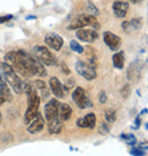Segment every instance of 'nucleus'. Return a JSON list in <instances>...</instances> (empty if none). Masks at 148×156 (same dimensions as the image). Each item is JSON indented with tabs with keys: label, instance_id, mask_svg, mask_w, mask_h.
Listing matches in <instances>:
<instances>
[{
	"label": "nucleus",
	"instance_id": "19",
	"mask_svg": "<svg viewBox=\"0 0 148 156\" xmlns=\"http://www.w3.org/2000/svg\"><path fill=\"white\" fill-rule=\"evenodd\" d=\"M71 115H72V107L69 104H62L59 105L58 108V119L61 121H67L70 120Z\"/></svg>",
	"mask_w": 148,
	"mask_h": 156
},
{
	"label": "nucleus",
	"instance_id": "7",
	"mask_svg": "<svg viewBox=\"0 0 148 156\" xmlns=\"http://www.w3.org/2000/svg\"><path fill=\"white\" fill-rule=\"evenodd\" d=\"M75 69H76V72H78L82 78H84L86 80H89V81L96 79V76H97L95 67L87 64V63H84V62H82V61H79L75 63Z\"/></svg>",
	"mask_w": 148,
	"mask_h": 156
},
{
	"label": "nucleus",
	"instance_id": "22",
	"mask_svg": "<svg viewBox=\"0 0 148 156\" xmlns=\"http://www.w3.org/2000/svg\"><path fill=\"white\" fill-rule=\"evenodd\" d=\"M34 83H35V87L39 89L40 92H41V95H42V99L47 98V97L49 96V89L47 88L46 82L42 81V80H37Z\"/></svg>",
	"mask_w": 148,
	"mask_h": 156
},
{
	"label": "nucleus",
	"instance_id": "6",
	"mask_svg": "<svg viewBox=\"0 0 148 156\" xmlns=\"http://www.w3.org/2000/svg\"><path fill=\"white\" fill-rule=\"evenodd\" d=\"M72 99L74 100V103L76 104L79 108L81 109H84L87 108V107H91V101L90 99L87 97L86 95V91L84 89L81 87H78L75 88V90L73 91V94H72Z\"/></svg>",
	"mask_w": 148,
	"mask_h": 156
},
{
	"label": "nucleus",
	"instance_id": "13",
	"mask_svg": "<svg viewBox=\"0 0 148 156\" xmlns=\"http://www.w3.org/2000/svg\"><path fill=\"white\" fill-rule=\"evenodd\" d=\"M104 41L105 44L108 46L109 49H112V50H118L121 46V38L118 35L109 32V31L104 32Z\"/></svg>",
	"mask_w": 148,
	"mask_h": 156
},
{
	"label": "nucleus",
	"instance_id": "18",
	"mask_svg": "<svg viewBox=\"0 0 148 156\" xmlns=\"http://www.w3.org/2000/svg\"><path fill=\"white\" fill-rule=\"evenodd\" d=\"M0 99L2 101H12L13 100V95L9 90L8 86L6 84L2 79H0Z\"/></svg>",
	"mask_w": 148,
	"mask_h": 156
},
{
	"label": "nucleus",
	"instance_id": "9",
	"mask_svg": "<svg viewBox=\"0 0 148 156\" xmlns=\"http://www.w3.org/2000/svg\"><path fill=\"white\" fill-rule=\"evenodd\" d=\"M61 103L56 98H51L44 106V116L47 121H50L55 117H58V108Z\"/></svg>",
	"mask_w": 148,
	"mask_h": 156
},
{
	"label": "nucleus",
	"instance_id": "10",
	"mask_svg": "<svg viewBox=\"0 0 148 156\" xmlns=\"http://www.w3.org/2000/svg\"><path fill=\"white\" fill-rule=\"evenodd\" d=\"M76 37L79 38V40H81L83 42L91 44L98 39V33L93 29H79L76 31Z\"/></svg>",
	"mask_w": 148,
	"mask_h": 156
},
{
	"label": "nucleus",
	"instance_id": "5",
	"mask_svg": "<svg viewBox=\"0 0 148 156\" xmlns=\"http://www.w3.org/2000/svg\"><path fill=\"white\" fill-rule=\"evenodd\" d=\"M33 56L46 66L56 65V57L52 55L50 50L44 46H35L33 48Z\"/></svg>",
	"mask_w": 148,
	"mask_h": 156
},
{
	"label": "nucleus",
	"instance_id": "2",
	"mask_svg": "<svg viewBox=\"0 0 148 156\" xmlns=\"http://www.w3.org/2000/svg\"><path fill=\"white\" fill-rule=\"evenodd\" d=\"M24 91L27 97V109L25 112V117H24V123L29 124L39 113L40 106V98L38 96V92L35 91L34 87L32 83H24Z\"/></svg>",
	"mask_w": 148,
	"mask_h": 156
},
{
	"label": "nucleus",
	"instance_id": "21",
	"mask_svg": "<svg viewBox=\"0 0 148 156\" xmlns=\"http://www.w3.org/2000/svg\"><path fill=\"white\" fill-rule=\"evenodd\" d=\"M113 65L116 69H122L124 65V51L115 52L113 55Z\"/></svg>",
	"mask_w": 148,
	"mask_h": 156
},
{
	"label": "nucleus",
	"instance_id": "29",
	"mask_svg": "<svg viewBox=\"0 0 148 156\" xmlns=\"http://www.w3.org/2000/svg\"><path fill=\"white\" fill-rule=\"evenodd\" d=\"M74 84H75L74 80L73 79H70V80H67V81L65 82V84L63 86V89H64V91L70 90V89H72V88L74 87Z\"/></svg>",
	"mask_w": 148,
	"mask_h": 156
},
{
	"label": "nucleus",
	"instance_id": "4",
	"mask_svg": "<svg viewBox=\"0 0 148 156\" xmlns=\"http://www.w3.org/2000/svg\"><path fill=\"white\" fill-rule=\"evenodd\" d=\"M84 26H91L93 27V30H96V29H99L100 25L96 16H92L89 14H81L76 18H74L67 29L69 30H79Z\"/></svg>",
	"mask_w": 148,
	"mask_h": 156
},
{
	"label": "nucleus",
	"instance_id": "30",
	"mask_svg": "<svg viewBox=\"0 0 148 156\" xmlns=\"http://www.w3.org/2000/svg\"><path fill=\"white\" fill-rule=\"evenodd\" d=\"M59 67H61L62 72H63V73H64V74H67V75H69V74L71 73L70 69L67 67V65H66V64H65V63H64V62H62V63H61V65H59Z\"/></svg>",
	"mask_w": 148,
	"mask_h": 156
},
{
	"label": "nucleus",
	"instance_id": "25",
	"mask_svg": "<svg viewBox=\"0 0 148 156\" xmlns=\"http://www.w3.org/2000/svg\"><path fill=\"white\" fill-rule=\"evenodd\" d=\"M70 48L73 51L78 52V54H83V51H84V49H83L82 46L79 44L78 41H75V40H72L70 42Z\"/></svg>",
	"mask_w": 148,
	"mask_h": 156
},
{
	"label": "nucleus",
	"instance_id": "34",
	"mask_svg": "<svg viewBox=\"0 0 148 156\" xmlns=\"http://www.w3.org/2000/svg\"><path fill=\"white\" fill-rule=\"evenodd\" d=\"M0 79H2V73H1V69H0Z\"/></svg>",
	"mask_w": 148,
	"mask_h": 156
},
{
	"label": "nucleus",
	"instance_id": "28",
	"mask_svg": "<svg viewBox=\"0 0 148 156\" xmlns=\"http://www.w3.org/2000/svg\"><path fill=\"white\" fill-rule=\"evenodd\" d=\"M130 92H131L130 84H125V86L122 88V90H121V95H122L123 98H128V97L130 96Z\"/></svg>",
	"mask_w": 148,
	"mask_h": 156
},
{
	"label": "nucleus",
	"instance_id": "11",
	"mask_svg": "<svg viewBox=\"0 0 148 156\" xmlns=\"http://www.w3.org/2000/svg\"><path fill=\"white\" fill-rule=\"evenodd\" d=\"M44 42L47 46H49L50 48H52L54 50L56 51H59L62 48H63V44H64V40L59 34L57 33H48L44 38Z\"/></svg>",
	"mask_w": 148,
	"mask_h": 156
},
{
	"label": "nucleus",
	"instance_id": "32",
	"mask_svg": "<svg viewBox=\"0 0 148 156\" xmlns=\"http://www.w3.org/2000/svg\"><path fill=\"white\" fill-rule=\"evenodd\" d=\"M107 100V96H106V92L105 91H100L99 94V103L100 104H105Z\"/></svg>",
	"mask_w": 148,
	"mask_h": 156
},
{
	"label": "nucleus",
	"instance_id": "14",
	"mask_svg": "<svg viewBox=\"0 0 148 156\" xmlns=\"http://www.w3.org/2000/svg\"><path fill=\"white\" fill-rule=\"evenodd\" d=\"M76 126L86 129H93L96 126V115L93 113H89L81 119H79L76 121Z\"/></svg>",
	"mask_w": 148,
	"mask_h": 156
},
{
	"label": "nucleus",
	"instance_id": "36",
	"mask_svg": "<svg viewBox=\"0 0 148 156\" xmlns=\"http://www.w3.org/2000/svg\"><path fill=\"white\" fill-rule=\"evenodd\" d=\"M2 103H4V101H2V100L0 99V104H2Z\"/></svg>",
	"mask_w": 148,
	"mask_h": 156
},
{
	"label": "nucleus",
	"instance_id": "3",
	"mask_svg": "<svg viewBox=\"0 0 148 156\" xmlns=\"http://www.w3.org/2000/svg\"><path fill=\"white\" fill-rule=\"evenodd\" d=\"M0 69H1V73L5 76L6 81L12 87V89L15 91V94L21 95L23 91H24V82L22 81V79L19 78V75L6 62L1 64Z\"/></svg>",
	"mask_w": 148,
	"mask_h": 156
},
{
	"label": "nucleus",
	"instance_id": "8",
	"mask_svg": "<svg viewBox=\"0 0 148 156\" xmlns=\"http://www.w3.org/2000/svg\"><path fill=\"white\" fill-rule=\"evenodd\" d=\"M143 62L141 61H135L132 62L126 71V75L130 81H138L141 78L143 73Z\"/></svg>",
	"mask_w": 148,
	"mask_h": 156
},
{
	"label": "nucleus",
	"instance_id": "26",
	"mask_svg": "<svg viewBox=\"0 0 148 156\" xmlns=\"http://www.w3.org/2000/svg\"><path fill=\"white\" fill-rule=\"evenodd\" d=\"M87 12H88L89 15H92V16H97V15H99V10H98V8H97L93 4H91V2H89V4H88Z\"/></svg>",
	"mask_w": 148,
	"mask_h": 156
},
{
	"label": "nucleus",
	"instance_id": "15",
	"mask_svg": "<svg viewBox=\"0 0 148 156\" xmlns=\"http://www.w3.org/2000/svg\"><path fill=\"white\" fill-rule=\"evenodd\" d=\"M49 87L50 90L54 95L56 96L57 98H63L64 97V89H63V84L61 83V81L57 78H50L49 80Z\"/></svg>",
	"mask_w": 148,
	"mask_h": 156
},
{
	"label": "nucleus",
	"instance_id": "24",
	"mask_svg": "<svg viewBox=\"0 0 148 156\" xmlns=\"http://www.w3.org/2000/svg\"><path fill=\"white\" fill-rule=\"evenodd\" d=\"M105 119L109 123H113L116 121V112L114 109H106L105 111Z\"/></svg>",
	"mask_w": 148,
	"mask_h": 156
},
{
	"label": "nucleus",
	"instance_id": "35",
	"mask_svg": "<svg viewBox=\"0 0 148 156\" xmlns=\"http://www.w3.org/2000/svg\"><path fill=\"white\" fill-rule=\"evenodd\" d=\"M1 119H2V115H1V113H0V122H1Z\"/></svg>",
	"mask_w": 148,
	"mask_h": 156
},
{
	"label": "nucleus",
	"instance_id": "37",
	"mask_svg": "<svg viewBox=\"0 0 148 156\" xmlns=\"http://www.w3.org/2000/svg\"><path fill=\"white\" fill-rule=\"evenodd\" d=\"M131 1H136V0H131Z\"/></svg>",
	"mask_w": 148,
	"mask_h": 156
},
{
	"label": "nucleus",
	"instance_id": "12",
	"mask_svg": "<svg viewBox=\"0 0 148 156\" xmlns=\"http://www.w3.org/2000/svg\"><path fill=\"white\" fill-rule=\"evenodd\" d=\"M44 126V119L42 117V115H41L40 113H38L37 116L29 123L27 131H29V133H31V134L38 133L40 131H42Z\"/></svg>",
	"mask_w": 148,
	"mask_h": 156
},
{
	"label": "nucleus",
	"instance_id": "31",
	"mask_svg": "<svg viewBox=\"0 0 148 156\" xmlns=\"http://www.w3.org/2000/svg\"><path fill=\"white\" fill-rule=\"evenodd\" d=\"M108 131H109V129H108V126H106V123H101V124H100V128H99L100 133L106 134V133H108Z\"/></svg>",
	"mask_w": 148,
	"mask_h": 156
},
{
	"label": "nucleus",
	"instance_id": "20",
	"mask_svg": "<svg viewBox=\"0 0 148 156\" xmlns=\"http://www.w3.org/2000/svg\"><path fill=\"white\" fill-rule=\"evenodd\" d=\"M62 129H63V124L62 121L58 117H55L50 121H48V132L51 134L61 133Z\"/></svg>",
	"mask_w": 148,
	"mask_h": 156
},
{
	"label": "nucleus",
	"instance_id": "16",
	"mask_svg": "<svg viewBox=\"0 0 148 156\" xmlns=\"http://www.w3.org/2000/svg\"><path fill=\"white\" fill-rule=\"evenodd\" d=\"M114 14L118 18H124L129 10V2L126 1H115L113 4Z\"/></svg>",
	"mask_w": 148,
	"mask_h": 156
},
{
	"label": "nucleus",
	"instance_id": "33",
	"mask_svg": "<svg viewBox=\"0 0 148 156\" xmlns=\"http://www.w3.org/2000/svg\"><path fill=\"white\" fill-rule=\"evenodd\" d=\"M12 18H13V15H7V16H2V17H0V23L6 22V21H9V20H12Z\"/></svg>",
	"mask_w": 148,
	"mask_h": 156
},
{
	"label": "nucleus",
	"instance_id": "1",
	"mask_svg": "<svg viewBox=\"0 0 148 156\" xmlns=\"http://www.w3.org/2000/svg\"><path fill=\"white\" fill-rule=\"evenodd\" d=\"M17 54L21 62H22L23 66H24V69H26V72L29 73L30 76L39 75L41 78H44L47 75V69H46L44 65L42 63H40L33 55H31V54H29L25 50H22V49L17 50Z\"/></svg>",
	"mask_w": 148,
	"mask_h": 156
},
{
	"label": "nucleus",
	"instance_id": "23",
	"mask_svg": "<svg viewBox=\"0 0 148 156\" xmlns=\"http://www.w3.org/2000/svg\"><path fill=\"white\" fill-rule=\"evenodd\" d=\"M130 153L132 156H147V146L145 145L143 147V145H140V146L133 145Z\"/></svg>",
	"mask_w": 148,
	"mask_h": 156
},
{
	"label": "nucleus",
	"instance_id": "17",
	"mask_svg": "<svg viewBox=\"0 0 148 156\" xmlns=\"http://www.w3.org/2000/svg\"><path fill=\"white\" fill-rule=\"evenodd\" d=\"M141 25H143V22L140 18H132L131 21H126V22L122 23V29L126 33H131L133 31L139 30Z\"/></svg>",
	"mask_w": 148,
	"mask_h": 156
},
{
	"label": "nucleus",
	"instance_id": "27",
	"mask_svg": "<svg viewBox=\"0 0 148 156\" xmlns=\"http://www.w3.org/2000/svg\"><path fill=\"white\" fill-rule=\"evenodd\" d=\"M121 137H122V139L125 140L128 145H130V146L136 145V138H135V136H133V134H122Z\"/></svg>",
	"mask_w": 148,
	"mask_h": 156
}]
</instances>
